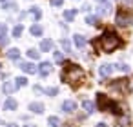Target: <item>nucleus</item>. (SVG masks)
<instances>
[{
	"label": "nucleus",
	"instance_id": "ddd939ff",
	"mask_svg": "<svg viewBox=\"0 0 133 127\" xmlns=\"http://www.w3.org/2000/svg\"><path fill=\"white\" fill-rule=\"evenodd\" d=\"M73 42H75V47H78V49L86 46V38H84L82 35H75V36H73Z\"/></svg>",
	"mask_w": 133,
	"mask_h": 127
},
{
	"label": "nucleus",
	"instance_id": "aec40b11",
	"mask_svg": "<svg viewBox=\"0 0 133 127\" xmlns=\"http://www.w3.org/2000/svg\"><path fill=\"white\" fill-rule=\"evenodd\" d=\"M111 71H113V65H109V64H106V65L100 67V74H102V76H109Z\"/></svg>",
	"mask_w": 133,
	"mask_h": 127
},
{
	"label": "nucleus",
	"instance_id": "cd10ccee",
	"mask_svg": "<svg viewBox=\"0 0 133 127\" xmlns=\"http://www.w3.org/2000/svg\"><path fill=\"white\" fill-rule=\"evenodd\" d=\"M6 33H8V26L6 24H0V38L6 36Z\"/></svg>",
	"mask_w": 133,
	"mask_h": 127
},
{
	"label": "nucleus",
	"instance_id": "f03ea898",
	"mask_svg": "<svg viewBox=\"0 0 133 127\" xmlns=\"http://www.w3.org/2000/svg\"><path fill=\"white\" fill-rule=\"evenodd\" d=\"M80 76H82V69L77 64H71V62H66L64 64V71H62V80L64 82L75 84V82H78Z\"/></svg>",
	"mask_w": 133,
	"mask_h": 127
},
{
	"label": "nucleus",
	"instance_id": "b1692460",
	"mask_svg": "<svg viewBox=\"0 0 133 127\" xmlns=\"http://www.w3.org/2000/svg\"><path fill=\"white\" fill-rule=\"evenodd\" d=\"M22 31H24V27H22V24H18V26H15V27H13V36H15V38H18V36L22 35Z\"/></svg>",
	"mask_w": 133,
	"mask_h": 127
},
{
	"label": "nucleus",
	"instance_id": "0eeeda50",
	"mask_svg": "<svg viewBox=\"0 0 133 127\" xmlns=\"http://www.w3.org/2000/svg\"><path fill=\"white\" fill-rule=\"evenodd\" d=\"M20 69L24 73H28V74H35L37 73V67L33 64H29V62H20Z\"/></svg>",
	"mask_w": 133,
	"mask_h": 127
},
{
	"label": "nucleus",
	"instance_id": "72a5a7b5",
	"mask_svg": "<svg viewBox=\"0 0 133 127\" xmlns=\"http://www.w3.org/2000/svg\"><path fill=\"white\" fill-rule=\"evenodd\" d=\"M8 40H9L8 36H2V38H0V46H6V44H8Z\"/></svg>",
	"mask_w": 133,
	"mask_h": 127
},
{
	"label": "nucleus",
	"instance_id": "f3484780",
	"mask_svg": "<svg viewBox=\"0 0 133 127\" xmlns=\"http://www.w3.org/2000/svg\"><path fill=\"white\" fill-rule=\"evenodd\" d=\"M29 31H31V35H33V36H40L44 29H42V26H40V24H33Z\"/></svg>",
	"mask_w": 133,
	"mask_h": 127
},
{
	"label": "nucleus",
	"instance_id": "39448f33",
	"mask_svg": "<svg viewBox=\"0 0 133 127\" xmlns=\"http://www.w3.org/2000/svg\"><path fill=\"white\" fill-rule=\"evenodd\" d=\"M51 69H53V65H51L49 62H42V64L38 65V69H37V71H38L42 76H48V74L51 73Z\"/></svg>",
	"mask_w": 133,
	"mask_h": 127
},
{
	"label": "nucleus",
	"instance_id": "c9c22d12",
	"mask_svg": "<svg viewBox=\"0 0 133 127\" xmlns=\"http://www.w3.org/2000/svg\"><path fill=\"white\" fill-rule=\"evenodd\" d=\"M97 127H106V123H102V122H100V123H98Z\"/></svg>",
	"mask_w": 133,
	"mask_h": 127
},
{
	"label": "nucleus",
	"instance_id": "bb28decb",
	"mask_svg": "<svg viewBox=\"0 0 133 127\" xmlns=\"http://www.w3.org/2000/svg\"><path fill=\"white\" fill-rule=\"evenodd\" d=\"M46 94H48V96H57V94H58V89H57V87H48V89H46Z\"/></svg>",
	"mask_w": 133,
	"mask_h": 127
},
{
	"label": "nucleus",
	"instance_id": "473e14b6",
	"mask_svg": "<svg viewBox=\"0 0 133 127\" xmlns=\"http://www.w3.org/2000/svg\"><path fill=\"white\" fill-rule=\"evenodd\" d=\"M62 47H64V51H66V53H68V51H69V42H68V40H66V38H64V40H62Z\"/></svg>",
	"mask_w": 133,
	"mask_h": 127
},
{
	"label": "nucleus",
	"instance_id": "6ab92c4d",
	"mask_svg": "<svg viewBox=\"0 0 133 127\" xmlns=\"http://www.w3.org/2000/svg\"><path fill=\"white\" fill-rule=\"evenodd\" d=\"M86 24H89V26H97V27L100 26L98 18H97V17H93V15H88V17H86Z\"/></svg>",
	"mask_w": 133,
	"mask_h": 127
},
{
	"label": "nucleus",
	"instance_id": "f704fd0d",
	"mask_svg": "<svg viewBox=\"0 0 133 127\" xmlns=\"http://www.w3.org/2000/svg\"><path fill=\"white\" fill-rule=\"evenodd\" d=\"M124 4H133V0H124Z\"/></svg>",
	"mask_w": 133,
	"mask_h": 127
},
{
	"label": "nucleus",
	"instance_id": "9d476101",
	"mask_svg": "<svg viewBox=\"0 0 133 127\" xmlns=\"http://www.w3.org/2000/svg\"><path fill=\"white\" fill-rule=\"evenodd\" d=\"M29 111H31V113H37V114H42V113H44V103L33 102V103H29Z\"/></svg>",
	"mask_w": 133,
	"mask_h": 127
},
{
	"label": "nucleus",
	"instance_id": "4be33fe9",
	"mask_svg": "<svg viewBox=\"0 0 133 127\" xmlns=\"http://www.w3.org/2000/svg\"><path fill=\"white\" fill-rule=\"evenodd\" d=\"M82 105H84V109H86V111H88V113H93V111H95V109H97V105H95V103H93V102H89V100H86V102H84V103H82Z\"/></svg>",
	"mask_w": 133,
	"mask_h": 127
},
{
	"label": "nucleus",
	"instance_id": "4468645a",
	"mask_svg": "<svg viewBox=\"0 0 133 127\" xmlns=\"http://www.w3.org/2000/svg\"><path fill=\"white\" fill-rule=\"evenodd\" d=\"M40 49H42L44 53H49V51L53 49V42H51L49 38H46V40H42V44H40Z\"/></svg>",
	"mask_w": 133,
	"mask_h": 127
},
{
	"label": "nucleus",
	"instance_id": "a878e982",
	"mask_svg": "<svg viewBox=\"0 0 133 127\" xmlns=\"http://www.w3.org/2000/svg\"><path fill=\"white\" fill-rule=\"evenodd\" d=\"M28 56H29L31 60H37V58L40 56V53H38L37 49H29V51H28Z\"/></svg>",
	"mask_w": 133,
	"mask_h": 127
},
{
	"label": "nucleus",
	"instance_id": "4c0bfd02",
	"mask_svg": "<svg viewBox=\"0 0 133 127\" xmlns=\"http://www.w3.org/2000/svg\"><path fill=\"white\" fill-rule=\"evenodd\" d=\"M0 2H8V0H0Z\"/></svg>",
	"mask_w": 133,
	"mask_h": 127
},
{
	"label": "nucleus",
	"instance_id": "7c9ffc66",
	"mask_svg": "<svg viewBox=\"0 0 133 127\" xmlns=\"http://www.w3.org/2000/svg\"><path fill=\"white\" fill-rule=\"evenodd\" d=\"M117 69H118V71H124V73H128V71H129V67H128L126 64H118V65H117Z\"/></svg>",
	"mask_w": 133,
	"mask_h": 127
},
{
	"label": "nucleus",
	"instance_id": "9b49d317",
	"mask_svg": "<svg viewBox=\"0 0 133 127\" xmlns=\"http://www.w3.org/2000/svg\"><path fill=\"white\" fill-rule=\"evenodd\" d=\"M75 109H77V103L71 102V100H66V102L62 103V111H64V113H73Z\"/></svg>",
	"mask_w": 133,
	"mask_h": 127
},
{
	"label": "nucleus",
	"instance_id": "f257e3e1",
	"mask_svg": "<svg viewBox=\"0 0 133 127\" xmlns=\"http://www.w3.org/2000/svg\"><path fill=\"white\" fill-rule=\"evenodd\" d=\"M120 44H122V40H120V36H118L115 31H106V33L98 38V42H97V46H100L102 51H106V53L115 51L117 47H120Z\"/></svg>",
	"mask_w": 133,
	"mask_h": 127
},
{
	"label": "nucleus",
	"instance_id": "58836bf2",
	"mask_svg": "<svg viewBox=\"0 0 133 127\" xmlns=\"http://www.w3.org/2000/svg\"><path fill=\"white\" fill-rule=\"evenodd\" d=\"M97 2H104V0H97Z\"/></svg>",
	"mask_w": 133,
	"mask_h": 127
},
{
	"label": "nucleus",
	"instance_id": "412c9836",
	"mask_svg": "<svg viewBox=\"0 0 133 127\" xmlns=\"http://www.w3.org/2000/svg\"><path fill=\"white\" fill-rule=\"evenodd\" d=\"M48 125H49V127H60L58 116H49V118H48Z\"/></svg>",
	"mask_w": 133,
	"mask_h": 127
},
{
	"label": "nucleus",
	"instance_id": "6e6552de",
	"mask_svg": "<svg viewBox=\"0 0 133 127\" xmlns=\"http://www.w3.org/2000/svg\"><path fill=\"white\" fill-rule=\"evenodd\" d=\"M111 11V4L108 2V0H104V2H98V15H108Z\"/></svg>",
	"mask_w": 133,
	"mask_h": 127
},
{
	"label": "nucleus",
	"instance_id": "e433bc0d",
	"mask_svg": "<svg viewBox=\"0 0 133 127\" xmlns=\"http://www.w3.org/2000/svg\"><path fill=\"white\" fill-rule=\"evenodd\" d=\"M8 127H17V125H15V123H9V125H8Z\"/></svg>",
	"mask_w": 133,
	"mask_h": 127
},
{
	"label": "nucleus",
	"instance_id": "2eb2a0df",
	"mask_svg": "<svg viewBox=\"0 0 133 127\" xmlns=\"http://www.w3.org/2000/svg\"><path fill=\"white\" fill-rule=\"evenodd\" d=\"M15 89H17V85H15L13 82H4V85H2V91H4L6 94H11Z\"/></svg>",
	"mask_w": 133,
	"mask_h": 127
},
{
	"label": "nucleus",
	"instance_id": "423d86ee",
	"mask_svg": "<svg viewBox=\"0 0 133 127\" xmlns=\"http://www.w3.org/2000/svg\"><path fill=\"white\" fill-rule=\"evenodd\" d=\"M106 111H111L113 114H122L124 111H122V107H120V103H117V102H113V100H109V103H108V109Z\"/></svg>",
	"mask_w": 133,
	"mask_h": 127
},
{
	"label": "nucleus",
	"instance_id": "7ed1b4c3",
	"mask_svg": "<svg viewBox=\"0 0 133 127\" xmlns=\"http://www.w3.org/2000/svg\"><path fill=\"white\" fill-rule=\"evenodd\" d=\"M117 24L118 26H133V15H129V13H126V11H118L117 13Z\"/></svg>",
	"mask_w": 133,
	"mask_h": 127
},
{
	"label": "nucleus",
	"instance_id": "a211bd4d",
	"mask_svg": "<svg viewBox=\"0 0 133 127\" xmlns=\"http://www.w3.org/2000/svg\"><path fill=\"white\" fill-rule=\"evenodd\" d=\"M73 18H75V9H66L64 11V20L66 22H73Z\"/></svg>",
	"mask_w": 133,
	"mask_h": 127
},
{
	"label": "nucleus",
	"instance_id": "c85d7f7f",
	"mask_svg": "<svg viewBox=\"0 0 133 127\" xmlns=\"http://www.w3.org/2000/svg\"><path fill=\"white\" fill-rule=\"evenodd\" d=\"M4 9H17V4H13V2H4Z\"/></svg>",
	"mask_w": 133,
	"mask_h": 127
},
{
	"label": "nucleus",
	"instance_id": "20e7f679",
	"mask_svg": "<svg viewBox=\"0 0 133 127\" xmlns=\"http://www.w3.org/2000/svg\"><path fill=\"white\" fill-rule=\"evenodd\" d=\"M108 103H109V98H108L106 94L98 93V94H97V107H98L100 111H106V109H108Z\"/></svg>",
	"mask_w": 133,
	"mask_h": 127
},
{
	"label": "nucleus",
	"instance_id": "5701e85b",
	"mask_svg": "<svg viewBox=\"0 0 133 127\" xmlns=\"http://www.w3.org/2000/svg\"><path fill=\"white\" fill-rule=\"evenodd\" d=\"M29 13H31V17H33L35 20H40V17H42V13H40V9H38V8H31V9H29Z\"/></svg>",
	"mask_w": 133,
	"mask_h": 127
},
{
	"label": "nucleus",
	"instance_id": "2f4dec72",
	"mask_svg": "<svg viewBox=\"0 0 133 127\" xmlns=\"http://www.w3.org/2000/svg\"><path fill=\"white\" fill-rule=\"evenodd\" d=\"M49 4H51V6H62L64 0H49Z\"/></svg>",
	"mask_w": 133,
	"mask_h": 127
},
{
	"label": "nucleus",
	"instance_id": "dca6fc26",
	"mask_svg": "<svg viewBox=\"0 0 133 127\" xmlns=\"http://www.w3.org/2000/svg\"><path fill=\"white\" fill-rule=\"evenodd\" d=\"M6 55H8V58H11V60H18V58H20V51H18L17 47H11Z\"/></svg>",
	"mask_w": 133,
	"mask_h": 127
},
{
	"label": "nucleus",
	"instance_id": "f8f14e48",
	"mask_svg": "<svg viewBox=\"0 0 133 127\" xmlns=\"http://www.w3.org/2000/svg\"><path fill=\"white\" fill-rule=\"evenodd\" d=\"M17 105H18V103H17V100H15V98H8V100H6V103H4V109H6V111H15V109H17Z\"/></svg>",
	"mask_w": 133,
	"mask_h": 127
},
{
	"label": "nucleus",
	"instance_id": "c756f323",
	"mask_svg": "<svg viewBox=\"0 0 133 127\" xmlns=\"http://www.w3.org/2000/svg\"><path fill=\"white\" fill-rule=\"evenodd\" d=\"M55 60H57L58 64H62V62H64V56H62V53H58V51H57V53H55Z\"/></svg>",
	"mask_w": 133,
	"mask_h": 127
},
{
	"label": "nucleus",
	"instance_id": "393cba45",
	"mask_svg": "<svg viewBox=\"0 0 133 127\" xmlns=\"http://www.w3.org/2000/svg\"><path fill=\"white\" fill-rule=\"evenodd\" d=\"M15 85H17V87H24V85H28V78H24V76H18V78L15 80Z\"/></svg>",
	"mask_w": 133,
	"mask_h": 127
},
{
	"label": "nucleus",
	"instance_id": "1a4fd4ad",
	"mask_svg": "<svg viewBox=\"0 0 133 127\" xmlns=\"http://www.w3.org/2000/svg\"><path fill=\"white\" fill-rule=\"evenodd\" d=\"M111 87H113V89H118V91H120V89L126 91V89H128V80H126V78H124V80H113V82H111Z\"/></svg>",
	"mask_w": 133,
	"mask_h": 127
}]
</instances>
